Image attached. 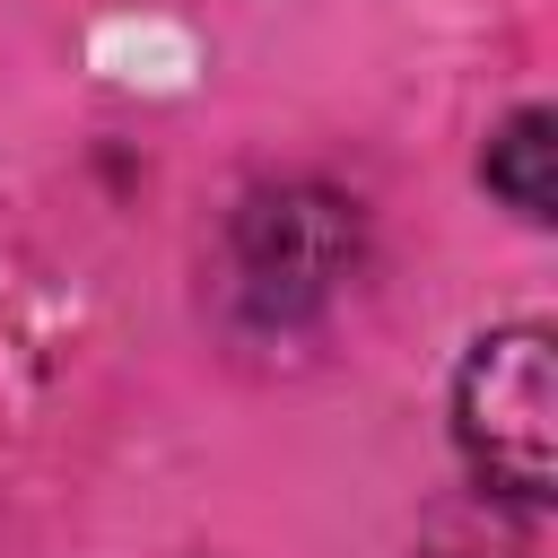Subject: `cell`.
Masks as SVG:
<instances>
[{
  "label": "cell",
  "instance_id": "cell-3",
  "mask_svg": "<svg viewBox=\"0 0 558 558\" xmlns=\"http://www.w3.org/2000/svg\"><path fill=\"white\" fill-rule=\"evenodd\" d=\"M480 174H488V192H497L514 218L549 227V218H558V122H549L541 105H523V113L488 140Z\"/></svg>",
  "mask_w": 558,
  "mask_h": 558
},
{
  "label": "cell",
  "instance_id": "cell-1",
  "mask_svg": "<svg viewBox=\"0 0 558 558\" xmlns=\"http://www.w3.org/2000/svg\"><path fill=\"white\" fill-rule=\"evenodd\" d=\"M453 436L488 488L514 506H549L558 488V375H549V331L514 323L488 331L462 375H453Z\"/></svg>",
  "mask_w": 558,
  "mask_h": 558
},
{
  "label": "cell",
  "instance_id": "cell-2",
  "mask_svg": "<svg viewBox=\"0 0 558 558\" xmlns=\"http://www.w3.org/2000/svg\"><path fill=\"white\" fill-rule=\"evenodd\" d=\"M349 253H357V218H340L331 192H279L253 201L235 227V288L262 314H305L331 296Z\"/></svg>",
  "mask_w": 558,
  "mask_h": 558
}]
</instances>
